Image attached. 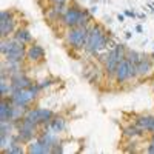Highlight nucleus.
I'll return each instance as SVG.
<instances>
[{"label":"nucleus","instance_id":"nucleus-1","mask_svg":"<svg viewBox=\"0 0 154 154\" xmlns=\"http://www.w3.org/2000/svg\"><path fill=\"white\" fill-rule=\"evenodd\" d=\"M109 43H111V37L105 31V28L102 25H91L88 42L85 46L86 53L93 54V56H99L100 53H106Z\"/></svg>","mask_w":154,"mask_h":154},{"label":"nucleus","instance_id":"nucleus-2","mask_svg":"<svg viewBox=\"0 0 154 154\" xmlns=\"http://www.w3.org/2000/svg\"><path fill=\"white\" fill-rule=\"evenodd\" d=\"M91 12L82 9L77 5H72L69 8H66L65 14L62 16L60 22L62 25H65L66 28H74V26H89L91 23Z\"/></svg>","mask_w":154,"mask_h":154},{"label":"nucleus","instance_id":"nucleus-3","mask_svg":"<svg viewBox=\"0 0 154 154\" xmlns=\"http://www.w3.org/2000/svg\"><path fill=\"white\" fill-rule=\"evenodd\" d=\"M126 46L122 43H114V46L111 49H108L106 53V59H105V72L108 75H114L116 74V68L119 63L126 57Z\"/></svg>","mask_w":154,"mask_h":154},{"label":"nucleus","instance_id":"nucleus-4","mask_svg":"<svg viewBox=\"0 0 154 154\" xmlns=\"http://www.w3.org/2000/svg\"><path fill=\"white\" fill-rule=\"evenodd\" d=\"M89 28L91 26H74L68 28L65 38L68 45H71L74 49H85L86 42H88V35H89Z\"/></svg>","mask_w":154,"mask_h":154},{"label":"nucleus","instance_id":"nucleus-5","mask_svg":"<svg viewBox=\"0 0 154 154\" xmlns=\"http://www.w3.org/2000/svg\"><path fill=\"white\" fill-rule=\"evenodd\" d=\"M25 117H28L31 119L32 122H35L37 125H48L51 120H53L54 117V112L51 111V109H46V108H29L26 111V116Z\"/></svg>","mask_w":154,"mask_h":154},{"label":"nucleus","instance_id":"nucleus-6","mask_svg":"<svg viewBox=\"0 0 154 154\" xmlns=\"http://www.w3.org/2000/svg\"><path fill=\"white\" fill-rule=\"evenodd\" d=\"M35 97L37 96L31 91L29 88H26V89H17V91H14L12 94H9V100L14 105H20V106H28Z\"/></svg>","mask_w":154,"mask_h":154},{"label":"nucleus","instance_id":"nucleus-7","mask_svg":"<svg viewBox=\"0 0 154 154\" xmlns=\"http://www.w3.org/2000/svg\"><path fill=\"white\" fill-rule=\"evenodd\" d=\"M154 72V60L149 54H142V59L137 62V77L148 79Z\"/></svg>","mask_w":154,"mask_h":154},{"label":"nucleus","instance_id":"nucleus-8","mask_svg":"<svg viewBox=\"0 0 154 154\" xmlns=\"http://www.w3.org/2000/svg\"><path fill=\"white\" fill-rule=\"evenodd\" d=\"M16 40V38H14ZM23 59H26V48L20 42H14V46L11 48L9 53L5 54V62H12V63H22Z\"/></svg>","mask_w":154,"mask_h":154},{"label":"nucleus","instance_id":"nucleus-9","mask_svg":"<svg viewBox=\"0 0 154 154\" xmlns=\"http://www.w3.org/2000/svg\"><path fill=\"white\" fill-rule=\"evenodd\" d=\"M114 77H116V80H117L119 83H123V82H128V80L133 79L131 72H130V68H128V60H126V59H123L119 65H117Z\"/></svg>","mask_w":154,"mask_h":154},{"label":"nucleus","instance_id":"nucleus-10","mask_svg":"<svg viewBox=\"0 0 154 154\" xmlns=\"http://www.w3.org/2000/svg\"><path fill=\"white\" fill-rule=\"evenodd\" d=\"M26 59H28L29 62H34V63L42 62V60L45 59V49H43V46L37 45V43H32V45L26 49Z\"/></svg>","mask_w":154,"mask_h":154},{"label":"nucleus","instance_id":"nucleus-11","mask_svg":"<svg viewBox=\"0 0 154 154\" xmlns=\"http://www.w3.org/2000/svg\"><path fill=\"white\" fill-rule=\"evenodd\" d=\"M134 125L137 128H140L142 131H152L154 128V116H149V114H145V116H139L134 120Z\"/></svg>","mask_w":154,"mask_h":154},{"label":"nucleus","instance_id":"nucleus-12","mask_svg":"<svg viewBox=\"0 0 154 154\" xmlns=\"http://www.w3.org/2000/svg\"><path fill=\"white\" fill-rule=\"evenodd\" d=\"M65 11H66L65 5H57V3H53V6H51V8L46 11V17H48L49 20H53V22L60 20V19H62V16L65 14Z\"/></svg>","mask_w":154,"mask_h":154},{"label":"nucleus","instance_id":"nucleus-13","mask_svg":"<svg viewBox=\"0 0 154 154\" xmlns=\"http://www.w3.org/2000/svg\"><path fill=\"white\" fill-rule=\"evenodd\" d=\"M16 19H11V20H6V22H0V35L2 38H6L9 37V34H14L17 29H16Z\"/></svg>","mask_w":154,"mask_h":154},{"label":"nucleus","instance_id":"nucleus-14","mask_svg":"<svg viewBox=\"0 0 154 154\" xmlns=\"http://www.w3.org/2000/svg\"><path fill=\"white\" fill-rule=\"evenodd\" d=\"M17 133H19V137H20L22 143H29L34 139V136L37 134V130H31V128H19Z\"/></svg>","mask_w":154,"mask_h":154},{"label":"nucleus","instance_id":"nucleus-15","mask_svg":"<svg viewBox=\"0 0 154 154\" xmlns=\"http://www.w3.org/2000/svg\"><path fill=\"white\" fill-rule=\"evenodd\" d=\"M14 38L17 42L23 43V45H28L31 40H32V37H31V32L26 29V28H19L16 32H14Z\"/></svg>","mask_w":154,"mask_h":154},{"label":"nucleus","instance_id":"nucleus-16","mask_svg":"<svg viewBox=\"0 0 154 154\" xmlns=\"http://www.w3.org/2000/svg\"><path fill=\"white\" fill-rule=\"evenodd\" d=\"M48 126L53 133H62L66 126V120L63 117H53V120L48 123Z\"/></svg>","mask_w":154,"mask_h":154},{"label":"nucleus","instance_id":"nucleus-17","mask_svg":"<svg viewBox=\"0 0 154 154\" xmlns=\"http://www.w3.org/2000/svg\"><path fill=\"white\" fill-rule=\"evenodd\" d=\"M28 152H29V154H46V148H45V145L42 143L40 139H35L34 142H32V140L29 142Z\"/></svg>","mask_w":154,"mask_h":154},{"label":"nucleus","instance_id":"nucleus-18","mask_svg":"<svg viewBox=\"0 0 154 154\" xmlns=\"http://www.w3.org/2000/svg\"><path fill=\"white\" fill-rule=\"evenodd\" d=\"M142 130L140 128H137L136 125H130V126H125L123 128V136L128 137V139H136L139 136H142Z\"/></svg>","mask_w":154,"mask_h":154},{"label":"nucleus","instance_id":"nucleus-19","mask_svg":"<svg viewBox=\"0 0 154 154\" xmlns=\"http://www.w3.org/2000/svg\"><path fill=\"white\" fill-rule=\"evenodd\" d=\"M14 38H9V37H6V38H2V43H0V53H2L3 56L6 54V53H9L11 51V48L14 46Z\"/></svg>","mask_w":154,"mask_h":154},{"label":"nucleus","instance_id":"nucleus-20","mask_svg":"<svg viewBox=\"0 0 154 154\" xmlns=\"http://www.w3.org/2000/svg\"><path fill=\"white\" fill-rule=\"evenodd\" d=\"M14 122H2V126H0V136H11L12 131H14Z\"/></svg>","mask_w":154,"mask_h":154},{"label":"nucleus","instance_id":"nucleus-21","mask_svg":"<svg viewBox=\"0 0 154 154\" xmlns=\"http://www.w3.org/2000/svg\"><path fill=\"white\" fill-rule=\"evenodd\" d=\"M126 60H130V62H133V63H136L137 65V62L142 59V54L140 53H137V51H133V49H128L126 51V57H125Z\"/></svg>","mask_w":154,"mask_h":154},{"label":"nucleus","instance_id":"nucleus-22","mask_svg":"<svg viewBox=\"0 0 154 154\" xmlns=\"http://www.w3.org/2000/svg\"><path fill=\"white\" fill-rule=\"evenodd\" d=\"M9 88H11V85L6 80H0V94H2V97L9 96Z\"/></svg>","mask_w":154,"mask_h":154},{"label":"nucleus","instance_id":"nucleus-23","mask_svg":"<svg viewBox=\"0 0 154 154\" xmlns=\"http://www.w3.org/2000/svg\"><path fill=\"white\" fill-rule=\"evenodd\" d=\"M11 19H14V12L9 11V9L2 11V14H0V22H6V20H11Z\"/></svg>","mask_w":154,"mask_h":154},{"label":"nucleus","instance_id":"nucleus-24","mask_svg":"<svg viewBox=\"0 0 154 154\" xmlns=\"http://www.w3.org/2000/svg\"><path fill=\"white\" fill-rule=\"evenodd\" d=\"M37 85H38V88H40V89H45V88H48V86L53 85V80H51V79H43V80L38 82Z\"/></svg>","mask_w":154,"mask_h":154},{"label":"nucleus","instance_id":"nucleus-25","mask_svg":"<svg viewBox=\"0 0 154 154\" xmlns=\"http://www.w3.org/2000/svg\"><path fill=\"white\" fill-rule=\"evenodd\" d=\"M145 151L149 152V154H154V140H149V143H148V146H146Z\"/></svg>","mask_w":154,"mask_h":154},{"label":"nucleus","instance_id":"nucleus-26","mask_svg":"<svg viewBox=\"0 0 154 154\" xmlns=\"http://www.w3.org/2000/svg\"><path fill=\"white\" fill-rule=\"evenodd\" d=\"M51 3H57V5H65L68 0H49Z\"/></svg>","mask_w":154,"mask_h":154},{"label":"nucleus","instance_id":"nucleus-27","mask_svg":"<svg viewBox=\"0 0 154 154\" xmlns=\"http://www.w3.org/2000/svg\"><path fill=\"white\" fill-rule=\"evenodd\" d=\"M125 16H126V17H133V19H134V17H136V12L128 9V11H125Z\"/></svg>","mask_w":154,"mask_h":154},{"label":"nucleus","instance_id":"nucleus-28","mask_svg":"<svg viewBox=\"0 0 154 154\" xmlns=\"http://www.w3.org/2000/svg\"><path fill=\"white\" fill-rule=\"evenodd\" d=\"M89 12H91V14H96V12H97V6H93L91 9H89Z\"/></svg>","mask_w":154,"mask_h":154},{"label":"nucleus","instance_id":"nucleus-29","mask_svg":"<svg viewBox=\"0 0 154 154\" xmlns=\"http://www.w3.org/2000/svg\"><path fill=\"white\" fill-rule=\"evenodd\" d=\"M136 31H137V32H142V31H143V28L140 26V25H137V26H136Z\"/></svg>","mask_w":154,"mask_h":154},{"label":"nucleus","instance_id":"nucleus-30","mask_svg":"<svg viewBox=\"0 0 154 154\" xmlns=\"http://www.w3.org/2000/svg\"><path fill=\"white\" fill-rule=\"evenodd\" d=\"M117 19H119V22H123V20H125V16H123V14H119Z\"/></svg>","mask_w":154,"mask_h":154},{"label":"nucleus","instance_id":"nucleus-31","mask_svg":"<svg viewBox=\"0 0 154 154\" xmlns=\"http://www.w3.org/2000/svg\"><path fill=\"white\" fill-rule=\"evenodd\" d=\"M125 37L126 38H131V32H125Z\"/></svg>","mask_w":154,"mask_h":154},{"label":"nucleus","instance_id":"nucleus-32","mask_svg":"<svg viewBox=\"0 0 154 154\" xmlns=\"http://www.w3.org/2000/svg\"><path fill=\"white\" fill-rule=\"evenodd\" d=\"M151 57H152V60H154V53H152V54H151Z\"/></svg>","mask_w":154,"mask_h":154},{"label":"nucleus","instance_id":"nucleus-33","mask_svg":"<svg viewBox=\"0 0 154 154\" xmlns=\"http://www.w3.org/2000/svg\"><path fill=\"white\" fill-rule=\"evenodd\" d=\"M151 133H154V128H152V131H151Z\"/></svg>","mask_w":154,"mask_h":154},{"label":"nucleus","instance_id":"nucleus-34","mask_svg":"<svg viewBox=\"0 0 154 154\" xmlns=\"http://www.w3.org/2000/svg\"><path fill=\"white\" fill-rule=\"evenodd\" d=\"M152 89H154V83H152Z\"/></svg>","mask_w":154,"mask_h":154}]
</instances>
